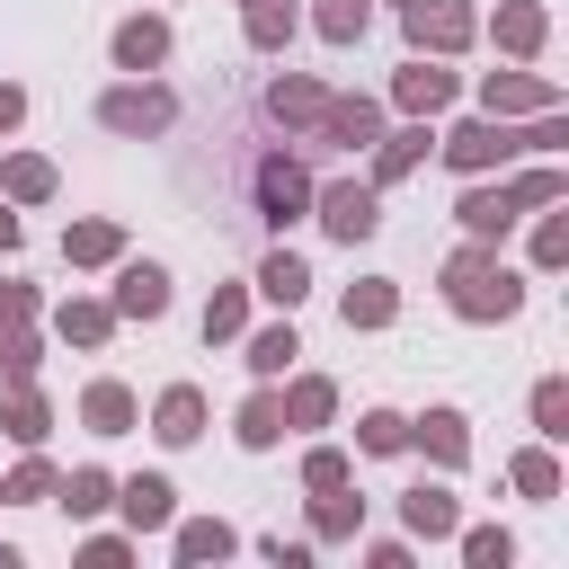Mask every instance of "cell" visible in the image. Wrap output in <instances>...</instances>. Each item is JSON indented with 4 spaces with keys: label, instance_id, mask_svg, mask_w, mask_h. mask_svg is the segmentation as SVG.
I'll return each instance as SVG.
<instances>
[{
    "label": "cell",
    "instance_id": "obj_1",
    "mask_svg": "<svg viewBox=\"0 0 569 569\" xmlns=\"http://www.w3.org/2000/svg\"><path fill=\"white\" fill-rule=\"evenodd\" d=\"M453 311H471V320H507V311H516V276L489 267V258H462V267H453Z\"/></svg>",
    "mask_w": 569,
    "mask_h": 569
},
{
    "label": "cell",
    "instance_id": "obj_2",
    "mask_svg": "<svg viewBox=\"0 0 569 569\" xmlns=\"http://www.w3.org/2000/svg\"><path fill=\"white\" fill-rule=\"evenodd\" d=\"M98 116H107L116 133H160V124H169V89H116Z\"/></svg>",
    "mask_w": 569,
    "mask_h": 569
},
{
    "label": "cell",
    "instance_id": "obj_3",
    "mask_svg": "<svg viewBox=\"0 0 569 569\" xmlns=\"http://www.w3.org/2000/svg\"><path fill=\"white\" fill-rule=\"evenodd\" d=\"M320 222H329L338 240H365V231L382 222V213H373V187H329V196H320Z\"/></svg>",
    "mask_w": 569,
    "mask_h": 569
},
{
    "label": "cell",
    "instance_id": "obj_4",
    "mask_svg": "<svg viewBox=\"0 0 569 569\" xmlns=\"http://www.w3.org/2000/svg\"><path fill=\"white\" fill-rule=\"evenodd\" d=\"M169 53V36H160V18H133V27H116V62L124 71H151Z\"/></svg>",
    "mask_w": 569,
    "mask_h": 569
},
{
    "label": "cell",
    "instance_id": "obj_5",
    "mask_svg": "<svg viewBox=\"0 0 569 569\" xmlns=\"http://www.w3.org/2000/svg\"><path fill=\"white\" fill-rule=\"evenodd\" d=\"M302 196H311V187H302V169H293V160H267V169H258V204H267L276 222H284Z\"/></svg>",
    "mask_w": 569,
    "mask_h": 569
},
{
    "label": "cell",
    "instance_id": "obj_6",
    "mask_svg": "<svg viewBox=\"0 0 569 569\" xmlns=\"http://www.w3.org/2000/svg\"><path fill=\"white\" fill-rule=\"evenodd\" d=\"M116 311H142V320H151V311H169V276H160V267H124Z\"/></svg>",
    "mask_w": 569,
    "mask_h": 569
},
{
    "label": "cell",
    "instance_id": "obj_7",
    "mask_svg": "<svg viewBox=\"0 0 569 569\" xmlns=\"http://www.w3.org/2000/svg\"><path fill=\"white\" fill-rule=\"evenodd\" d=\"M498 151H507V142H498L489 124H462V133L445 142V160H453V169H480V160H498Z\"/></svg>",
    "mask_w": 569,
    "mask_h": 569
},
{
    "label": "cell",
    "instance_id": "obj_8",
    "mask_svg": "<svg viewBox=\"0 0 569 569\" xmlns=\"http://www.w3.org/2000/svg\"><path fill=\"white\" fill-rule=\"evenodd\" d=\"M409 27H418V44H462V36H471V18H462V9H418Z\"/></svg>",
    "mask_w": 569,
    "mask_h": 569
},
{
    "label": "cell",
    "instance_id": "obj_9",
    "mask_svg": "<svg viewBox=\"0 0 569 569\" xmlns=\"http://www.w3.org/2000/svg\"><path fill=\"white\" fill-rule=\"evenodd\" d=\"M445 98H453V80H445V71H427V62H418V71H400V107H445Z\"/></svg>",
    "mask_w": 569,
    "mask_h": 569
},
{
    "label": "cell",
    "instance_id": "obj_10",
    "mask_svg": "<svg viewBox=\"0 0 569 569\" xmlns=\"http://www.w3.org/2000/svg\"><path fill=\"white\" fill-rule=\"evenodd\" d=\"M196 418H204V400H196V391H169V400H160V436H169V445H187V436H196Z\"/></svg>",
    "mask_w": 569,
    "mask_h": 569
},
{
    "label": "cell",
    "instance_id": "obj_11",
    "mask_svg": "<svg viewBox=\"0 0 569 569\" xmlns=\"http://www.w3.org/2000/svg\"><path fill=\"white\" fill-rule=\"evenodd\" d=\"M124 516L133 525H169V480H133L124 489Z\"/></svg>",
    "mask_w": 569,
    "mask_h": 569
},
{
    "label": "cell",
    "instance_id": "obj_12",
    "mask_svg": "<svg viewBox=\"0 0 569 569\" xmlns=\"http://www.w3.org/2000/svg\"><path fill=\"white\" fill-rule=\"evenodd\" d=\"M462 222L471 231H507L516 222V196H462Z\"/></svg>",
    "mask_w": 569,
    "mask_h": 569
},
{
    "label": "cell",
    "instance_id": "obj_13",
    "mask_svg": "<svg viewBox=\"0 0 569 569\" xmlns=\"http://www.w3.org/2000/svg\"><path fill=\"white\" fill-rule=\"evenodd\" d=\"M258 284H267L276 302H302V284H311V276H302V258H267V267H258Z\"/></svg>",
    "mask_w": 569,
    "mask_h": 569
},
{
    "label": "cell",
    "instance_id": "obj_14",
    "mask_svg": "<svg viewBox=\"0 0 569 569\" xmlns=\"http://www.w3.org/2000/svg\"><path fill=\"white\" fill-rule=\"evenodd\" d=\"M409 525H418V533H445V525H453V498H445V489H418V498H409Z\"/></svg>",
    "mask_w": 569,
    "mask_h": 569
},
{
    "label": "cell",
    "instance_id": "obj_15",
    "mask_svg": "<svg viewBox=\"0 0 569 569\" xmlns=\"http://www.w3.org/2000/svg\"><path fill=\"white\" fill-rule=\"evenodd\" d=\"M89 418H98V427H107V436H116V427H124V418H133V400H124V391H116V382H98V391H89Z\"/></svg>",
    "mask_w": 569,
    "mask_h": 569
},
{
    "label": "cell",
    "instance_id": "obj_16",
    "mask_svg": "<svg viewBox=\"0 0 569 569\" xmlns=\"http://www.w3.org/2000/svg\"><path fill=\"white\" fill-rule=\"evenodd\" d=\"M427 445H436V462H462V418L436 409V418H427Z\"/></svg>",
    "mask_w": 569,
    "mask_h": 569
},
{
    "label": "cell",
    "instance_id": "obj_17",
    "mask_svg": "<svg viewBox=\"0 0 569 569\" xmlns=\"http://www.w3.org/2000/svg\"><path fill=\"white\" fill-rule=\"evenodd\" d=\"M320 27L347 44V36H365V0H320Z\"/></svg>",
    "mask_w": 569,
    "mask_h": 569
},
{
    "label": "cell",
    "instance_id": "obj_18",
    "mask_svg": "<svg viewBox=\"0 0 569 569\" xmlns=\"http://www.w3.org/2000/svg\"><path fill=\"white\" fill-rule=\"evenodd\" d=\"M551 89L542 80H489V107H542Z\"/></svg>",
    "mask_w": 569,
    "mask_h": 569
},
{
    "label": "cell",
    "instance_id": "obj_19",
    "mask_svg": "<svg viewBox=\"0 0 569 569\" xmlns=\"http://www.w3.org/2000/svg\"><path fill=\"white\" fill-rule=\"evenodd\" d=\"M178 551H187V560H213V551H231V533H222V525H187Z\"/></svg>",
    "mask_w": 569,
    "mask_h": 569
},
{
    "label": "cell",
    "instance_id": "obj_20",
    "mask_svg": "<svg viewBox=\"0 0 569 569\" xmlns=\"http://www.w3.org/2000/svg\"><path fill=\"white\" fill-rule=\"evenodd\" d=\"M347 320H391V284H365V293H347Z\"/></svg>",
    "mask_w": 569,
    "mask_h": 569
},
{
    "label": "cell",
    "instance_id": "obj_21",
    "mask_svg": "<svg viewBox=\"0 0 569 569\" xmlns=\"http://www.w3.org/2000/svg\"><path fill=\"white\" fill-rule=\"evenodd\" d=\"M284 356H293V329H267V338H258V347H249V365H258V373H276V365H284Z\"/></svg>",
    "mask_w": 569,
    "mask_h": 569
},
{
    "label": "cell",
    "instance_id": "obj_22",
    "mask_svg": "<svg viewBox=\"0 0 569 569\" xmlns=\"http://www.w3.org/2000/svg\"><path fill=\"white\" fill-rule=\"evenodd\" d=\"M533 418H542V436H569V427H560V418H569V400H560V382H542V391H533Z\"/></svg>",
    "mask_w": 569,
    "mask_h": 569
},
{
    "label": "cell",
    "instance_id": "obj_23",
    "mask_svg": "<svg viewBox=\"0 0 569 569\" xmlns=\"http://www.w3.org/2000/svg\"><path fill=\"white\" fill-rule=\"evenodd\" d=\"M284 27H293V9H276V0H267V9H258V18H249V36H258V44H276V36H284Z\"/></svg>",
    "mask_w": 569,
    "mask_h": 569
},
{
    "label": "cell",
    "instance_id": "obj_24",
    "mask_svg": "<svg viewBox=\"0 0 569 569\" xmlns=\"http://www.w3.org/2000/svg\"><path fill=\"white\" fill-rule=\"evenodd\" d=\"M9 187H18V196H44V187H53V169H44V160H18V169H9Z\"/></svg>",
    "mask_w": 569,
    "mask_h": 569
},
{
    "label": "cell",
    "instance_id": "obj_25",
    "mask_svg": "<svg viewBox=\"0 0 569 569\" xmlns=\"http://www.w3.org/2000/svg\"><path fill=\"white\" fill-rule=\"evenodd\" d=\"M71 258H116V231H98V222H89V231H71Z\"/></svg>",
    "mask_w": 569,
    "mask_h": 569
},
{
    "label": "cell",
    "instance_id": "obj_26",
    "mask_svg": "<svg viewBox=\"0 0 569 569\" xmlns=\"http://www.w3.org/2000/svg\"><path fill=\"white\" fill-rule=\"evenodd\" d=\"M365 445H373V453H391V445H400V418H391V409H373V418H365Z\"/></svg>",
    "mask_w": 569,
    "mask_h": 569
},
{
    "label": "cell",
    "instance_id": "obj_27",
    "mask_svg": "<svg viewBox=\"0 0 569 569\" xmlns=\"http://www.w3.org/2000/svg\"><path fill=\"white\" fill-rule=\"evenodd\" d=\"M89 507H107V480H98V471H80V480H71V516H89Z\"/></svg>",
    "mask_w": 569,
    "mask_h": 569
},
{
    "label": "cell",
    "instance_id": "obj_28",
    "mask_svg": "<svg viewBox=\"0 0 569 569\" xmlns=\"http://www.w3.org/2000/svg\"><path fill=\"white\" fill-rule=\"evenodd\" d=\"M276 116H320V89H276Z\"/></svg>",
    "mask_w": 569,
    "mask_h": 569
},
{
    "label": "cell",
    "instance_id": "obj_29",
    "mask_svg": "<svg viewBox=\"0 0 569 569\" xmlns=\"http://www.w3.org/2000/svg\"><path fill=\"white\" fill-rule=\"evenodd\" d=\"M418 142H427V133H400V142H391V151H382V178H400V169H409V160H418Z\"/></svg>",
    "mask_w": 569,
    "mask_h": 569
},
{
    "label": "cell",
    "instance_id": "obj_30",
    "mask_svg": "<svg viewBox=\"0 0 569 569\" xmlns=\"http://www.w3.org/2000/svg\"><path fill=\"white\" fill-rule=\"evenodd\" d=\"M516 480H525L533 498H551V462H542V453H525V462H516Z\"/></svg>",
    "mask_w": 569,
    "mask_h": 569
},
{
    "label": "cell",
    "instance_id": "obj_31",
    "mask_svg": "<svg viewBox=\"0 0 569 569\" xmlns=\"http://www.w3.org/2000/svg\"><path fill=\"white\" fill-rule=\"evenodd\" d=\"M9 124H18V89H0V133H9Z\"/></svg>",
    "mask_w": 569,
    "mask_h": 569
},
{
    "label": "cell",
    "instance_id": "obj_32",
    "mask_svg": "<svg viewBox=\"0 0 569 569\" xmlns=\"http://www.w3.org/2000/svg\"><path fill=\"white\" fill-rule=\"evenodd\" d=\"M9 240H18V222H9V204H0V249H9Z\"/></svg>",
    "mask_w": 569,
    "mask_h": 569
}]
</instances>
